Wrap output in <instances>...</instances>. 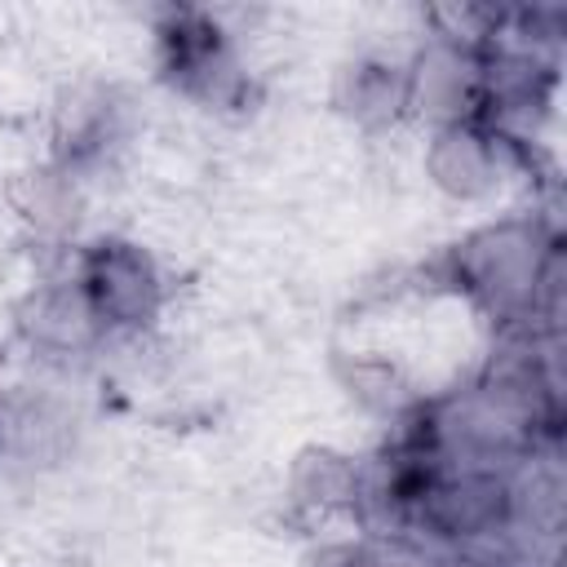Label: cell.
Segmentation results:
<instances>
[{
    "mask_svg": "<svg viewBox=\"0 0 567 567\" xmlns=\"http://www.w3.org/2000/svg\"><path fill=\"white\" fill-rule=\"evenodd\" d=\"M540 270H545L540 239L532 226H518V221H505V226L474 235L456 257L461 288H470L478 301H487L501 315L532 306Z\"/></svg>",
    "mask_w": 567,
    "mask_h": 567,
    "instance_id": "cell-1",
    "label": "cell"
},
{
    "mask_svg": "<svg viewBox=\"0 0 567 567\" xmlns=\"http://www.w3.org/2000/svg\"><path fill=\"white\" fill-rule=\"evenodd\" d=\"M80 292L89 297L93 315L102 319V328H142L155 319L164 288H159V270L155 261L124 239H102L84 252L80 275H75Z\"/></svg>",
    "mask_w": 567,
    "mask_h": 567,
    "instance_id": "cell-2",
    "label": "cell"
},
{
    "mask_svg": "<svg viewBox=\"0 0 567 567\" xmlns=\"http://www.w3.org/2000/svg\"><path fill=\"white\" fill-rule=\"evenodd\" d=\"M501 142L505 137H496L483 120L447 124L430 146V177L447 195L474 199L501 182Z\"/></svg>",
    "mask_w": 567,
    "mask_h": 567,
    "instance_id": "cell-3",
    "label": "cell"
},
{
    "mask_svg": "<svg viewBox=\"0 0 567 567\" xmlns=\"http://www.w3.org/2000/svg\"><path fill=\"white\" fill-rule=\"evenodd\" d=\"M22 328H27V337L35 346L62 350V354L66 350H84V346H93L106 332L75 279L71 284H49V288L31 292L27 306H22Z\"/></svg>",
    "mask_w": 567,
    "mask_h": 567,
    "instance_id": "cell-4",
    "label": "cell"
},
{
    "mask_svg": "<svg viewBox=\"0 0 567 567\" xmlns=\"http://www.w3.org/2000/svg\"><path fill=\"white\" fill-rule=\"evenodd\" d=\"M341 106L354 120H363V124L394 120L408 106V71L385 66V62H359V66H350L346 89H341Z\"/></svg>",
    "mask_w": 567,
    "mask_h": 567,
    "instance_id": "cell-5",
    "label": "cell"
},
{
    "mask_svg": "<svg viewBox=\"0 0 567 567\" xmlns=\"http://www.w3.org/2000/svg\"><path fill=\"white\" fill-rule=\"evenodd\" d=\"M297 501L310 509H354L363 501L359 470L337 452H310L297 465Z\"/></svg>",
    "mask_w": 567,
    "mask_h": 567,
    "instance_id": "cell-6",
    "label": "cell"
},
{
    "mask_svg": "<svg viewBox=\"0 0 567 567\" xmlns=\"http://www.w3.org/2000/svg\"><path fill=\"white\" fill-rule=\"evenodd\" d=\"M319 567H443L425 545L390 532V536H354L337 540L319 554Z\"/></svg>",
    "mask_w": 567,
    "mask_h": 567,
    "instance_id": "cell-7",
    "label": "cell"
}]
</instances>
